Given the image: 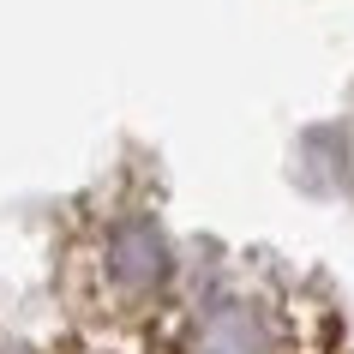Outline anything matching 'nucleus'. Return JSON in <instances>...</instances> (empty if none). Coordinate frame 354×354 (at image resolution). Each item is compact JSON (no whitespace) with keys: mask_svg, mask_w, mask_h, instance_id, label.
<instances>
[]
</instances>
